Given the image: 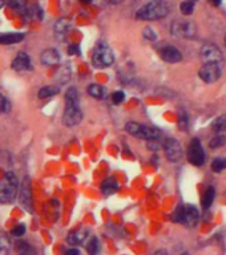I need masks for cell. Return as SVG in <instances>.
<instances>
[{"label": "cell", "mask_w": 226, "mask_h": 255, "mask_svg": "<svg viewBox=\"0 0 226 255\" xmlns=\"http://www.w3.org/2000/svg\"><path fill=\"white\" fill-rule=\"evenodd\" d=\"M8 247H9L8 238H7V237H5L3 233H0V255L7 254V251H8Z\"/></svg>", "instance_id": "f1b7e54d"}, {"label": "cell", "mask_w": 226, "mask_h": 255, "mask_svg": "<svg viewBox=\"0 0 226 255\" xmlns=\"http://www.w3.org/2000/svg\"><path fill=\"white\" fill-rule=\"evenodd\" d=\"M115 61V56H113V52L107 44H98L96 49L93 52V56H92V63L96 68L104 69L111 67L112 64Z\"/></svg>", "instance_id": "3957f363"}, {"label": "cell", "mask_w": 226, "mask_h": 255, "mask_svg": "<svg viewBox=\"0 0 226 255\" xmlns=\"http://www.w3.org/2000/svg\"><path fill=\"white\" fill-rule=\"evenodd\" d=\"M183 212H185V206L180 205L175 210V212L172 214V221L177 222V223H182L183 222Z\"/></svg>", "instance_id": "83f0119b"}, {"label": "cell", "mask_w": 226, "mask_h": 255, "mask_svg": "<svg viewBox=\"0 0 226 255\" xmlns=\"http://www.w3.org/2000/svg\"><path fill=\"white\" fill-rule=\"evenodd\" d=\"M111 98H112V102H113L115 105H119V104H121V102L124 101L125 93L124 92H121V90H119V92H115V93L112 94Z\"/></svg>", "instance_id": "1f68e13d"}, {"label": "cell", "mask_w": 226, "mask_h": 255, "mask_svg": "<svg viewBox=\"0 0 226 255\" xmlns=\"http://www.w3.org/2000/svg\"><path fill=\"white\" fill-rule=\"evenodd\" d=\"M19 191V179L13 173H5L0 179V202L12 204Z\"/></svg>", "instance_id": "7a4b0ae2"}, {"label": "cell", "mask_w": 226, "mask_h": 255, "mask_svg": "<svg viewBox=\"0 0 226 255\" xmlns=\"http://www.w3.org/2000/svg\"><path fill=\"white\" fill-rule=\"evenodd\" d=\"M226 169V158L225 157H217L212 162V170L216 173H220L222 170Z\"/></svg>", "instance_id": "d4e9b609"}, {"label": "cell", "mask_w": 226, "mask_h": 255, "mask_svg": "<svg viewBox=\"0 0 226 255\" xmlns=\"http://www.w3.org/2000/svg\"><path fill=\"white\" fill-rule=\"evenodd\" d=\"M3 5H4V0H0V8H1Z\"/></svg>", "instance_id": "60d3db41"}, {"label": "cell", "mask_w": 226, "mask_h": 255, "mask_svg": "<svg viewBox=\"0 0 226 255\" xmlns=\"http://www.w3.org/2000/svg\"><path fill=\"white\" fill-rule=\"evenodd\" d=\"M164 149H165V154L169 161L179 162L183 156L182 146L179 141L175 138H167L165 144H164Z\"/></svg>", "instance_id": "9c48e42d"}, {"label": "cell", "mask_w": 226, "mask_h": 255, "mask_svg": "<svg viewBox=\"0 0 226 255\" xmlns=\"http://www.w3.org/2000/svg\"><path fill=\"white\" fill-rule=\"evenodd\" d=\"M125 130L132 134L135 137H138V138H144V140H156L160 137V130L157 128L153 127H146V125H142V124L138 123H128L125 125Z\"/></svg>", "instance_id": "277c9868"}, {"label": "cell", "mask_w": 226, "mask_h": 255, "mask_svg": "<svg viewBox=\"0 0 226 255\" xmlns=\"http://www.w3.org/2000/svg\"><path fill=\"white\" fill-rule=\"evenodd\" d=\"M214 196H216V191H214V187H208L206 191H205L204 197H202V200H201V205H202V208L204 209H208L212 206L214 201Z\"/></svg>", "instance_id": "7402d4cb"}, {"label": "cell", "mask_w": 226, "mask_h": 255, "mask_svg": "<svg viewBox=\"0 0 226 255\" xmlns=\"http://www.w3.org/2000/svg\"><path fill=\"white\" fill-rule=\"evenodd\" d=\"M201 59L204 60V63H216L222 65V67H224V63H225L220 48L217 45H214V44H206V45L202 47Z\"/></svg>", "instance_id": "ba28073f"}, {"label": "cell", "mask_w": 226, "mask_h": 255, "mask_svg": "<svg viewBox=\"0 0 226 255\" xmlns=\"http://www.w3.org/2000/svg\"><path fill=\"white\" fill-rule=\"evenodd\" d=\"M108 3H111V4H117V3H121L123 0H107Z\"/></svg>", "instance_id": "f35d334b"}, {"label": "cell", "mask_w": 226, "mask_h": 255, "mask_svg": "<svg viewBox=\"0 0 226 255\" xmlns=\"http://www.w3.org/2000/svg\"><path fill=\"white\" fill-rule=\"evenodd\" d=\"M214 5H220L222 3V0H210Z\"/></svg>", "instance_id": "ab89813d"}, {"label": "cell", "mask_w": 226, "mask_h": 255, "mask_svg": "<svg viewBox=\"0 0 226 255\" xmlns=\"http://www.w3.org/2000/svg\"><path fill=\"white\" fill-rule=\"evenodd\" d=\"M196 24L192 23V21L179 20L172 24V34L175 36H179V38L192 39L196 36Z\"/></svg>", "instance_id": "8992f818"}, {"label": "cell", "mask_w": 226, "mask_h": 255, "mask_svg": "<svg viewBox=\"0 0 226 255\" xmlns=\"http://www.w3.org/2000/svg\"><path fill=\"white\" fill-rule=\"evenodd\" d=\"M59 86H56V85H47V86H44V88H42V89L39 90V98L53 97V96L59 93Z\"/></svg>", "instance_id": "44dd1931"}, {"label": "cell", "mask_w": 226, "mask_h": 255, "mask_svg": "<svg viewBox=\"0 0 226 255\" xmlns=\"http://www.w3.org/2000/svg\"><path fill=\"white\" fill-rule=\"evenodd\" d=\"M168 12H169V7L165 1L152 0L137 11L136 17L140 20H157L167 16Z\"/></svg>", "instance_id": "6da1fadb"}, {"label": "cell", "mask_w": 226, "mask_h": 255, "mask_svg": "<svg viewBox=\"0 0 226 255\" xmlns=\"http://www.w3.org/2000/svg\"><path fill=\"white\" fill-rule=\"evenodd\" d=\"M142 35H144V38L150 40V42H154V40L157 39V34H156V31H154L152 27H146V28H144Z\"/></svg>", "instance_id": "f546056e"}, {"label": "cell", "mask_w": 226, "mask_h": 255, "mask_svg": "<svg viewBox=\"0 0 226 255\" xmlns=\"http://www.w3.org/2000/svg\"><path fill=\"white\" fill-rule=\"evenodd\" d=\"M65 106H80V98L76 88H69L65 93Z\"/></svg>", "instance_id": "ffe728a7"}, {"label": "cell", "mask_w": 226, "mask_h": 255, "mask_svg": "<svg viewBox=\"0 0 226 255\" xmlns=\"http://www.w3.org/2000/svg\"><path fill=\"white\" fill-rule=\"evenodd\" d=\"M64 255H80V251L77 250L76 247H72V249H68L65 251Z\"/></svg>", "instance_id": "74e56055"}, {"label": "cell", "mask_w": 226, "mask_h": 255, "mask_svg": "<svg viewBox=\"0 0 226 255\" xmlns=\"http://www.w3.org/2000/svg\"><path fill=\"white\" fill-rule=\"evenodd\" d=\"M24 39V35L19 34V32H13V34H4L0 35V44L9 45V44H17Z\"/></svg>", "instance_id": "ac0fdd59"}, {"label": "cell", "mask_w": 226, "mask_h": 255, "mask_svg": "<svg viewBox=\"0 0 226 255\" xmlns=\"http://www.w3.org/2000/svg\"><path fill=\"white\" fill-rule=\"evenodd\" d=\"M40 60H42V63H43L44 65H47V67H53L56 64H59L60 55L56 49L49 48V49L43 51V53L40 56Z\"/></svg>", "instance_id": "2e32d148"}, {"label": "cell", "mask_w": 226, "mask_h": 255, "mask_svg": "<svg viewBox=\"0 0 226 255\" xmlns=\"http://www.w3.org/2000/svg\"><path fill=\"white\" fill-rule=\"evenodd\" d=\"M81 1H83V3H90L92 0H81Z\"/></svg>", "instance_id": "b9f144b4"}, {"label": "cell", "mask_w": 226, "mask_h": 255, "mask_svg": "<svg viewBox=\"0 0 226 255\" xmlns=\"http://www.w3.org/2000/svg\"><path fill=\"white\" fill-rule=\"evenodd\" d=\"M69 55H80V47L79 45H71L68 48Z\"/></svg>", "instance_id": "8d00e7d4"}, {"label": "cell", "mask_w": 226, "mask_h": 255, "mask_svg": "<svg viewBox=\"0 0 226 255\" xmlns=\"http://www.w3.org/2000/svg\"><path fill=\"white\" fill-rule=\"evenodd\" d=\"M9 108H11V105H9L8 100L0 93V113H7L9 111Z\"/></svg>", "instance_id": "4dcf8cb0"}, {"label": "cell", "mask_w": 226, "mask_h": 255, "mask_svg": "<svg viewBox=\"0 0 226 255\" xmlns=\"http://www.w3.org/2000/svg\"><path fill=\"white\" fill-rule=\"evenodd\" d=\"M100 250H101V247H100V241H98L96 237L90 238V241L87 242V251H88V254L90 255H98L100 254Z\"/></svg>", "instance_id": "603a6c76"}, {"label": "cell", "mask_w": 226, "mask_h": 255, "mask_svg": "<svg viewBox=\"0 0 226 255\" xmlns=\"http://www.w3.org/2000/svg\"><path fill=\"white\" fill-rule=\"evenodd\" d=\"M9 4L12 5L13 8L20 9L23 7V4H24V1H23V0H11V1H9Z\"/></svg>", "instance_id": "d590c367"}, {"label": "cell", "mask_w": 226, "mask_h": 255, "mask_svg": "<svg viewBox=\"0 0 226 255\" xmlns=\"http://www.w3.org/2000/svg\"><path fill=\"white\" fill-rule=\"evenodd\" d=\"M179 125L182 130H186V128H188V116L185 115L183 112H180Z\"/></svg>", "instance_id": "d6a6232c"}, {"label": "cell", "mask_w": 226, "mask_h": 255, "mask_svg": "<svg viewBox=\"0 0 226 255\" xmlns=\"http://www.w3.org/2000/svg\"><path fill=\"white\" fill-rule=\"evenodd\" d=\"M19 250H20L19 255H32V250L27 243H19Z\"/></svg>", "instance_id": "e575fe53"}, {"label": "cell", "mask_w": 226, "mask_h": 255, "mask_svg": "<svg viewBox=\"0 0 226 255\" xmlns=\"http://www.w3.org/2000/svg\"><path fill=\"white\" fill-rule=\"evenodd\" d=\"M180 11L183 13V15H192L193 11H194V1L193 0H185L180 4Z\"/></svg>", "instance_id": "484cf974"}, {"label": "cell", "mask_w": 226, "mask_h": 255, "mask_svg": "<svg viewBox=\"0 0 226 255\" xmlns=\"http://www.w3.org/2000/svg\"><path fill=\"white\" fill-rule=\"evenodd\" d=\"M81 120H83V113H81L80 106H65L63 123L67 127H75L77 124H80Z\"/></svg>", "instance_id": "30bf717a"}, {"label": "cell", "mask_w": 226, "mask_h": 255, "mask_svg": "<svg viewBox=\"0 0 226 255\" xmlns=\"http://www.w3.org/2000/svg\"><path fill=\"white\" fill-rule=\"evenodd\" d=\"M12 68L17 72H24V71H31L32 69V64H31L30 56L24 53V52H20L17 53V56L13 59L12 61Z\"/></svg>", "instance_id": "4fadbf2b"}, {"label": "cell", "mask_w": 226, "mask_h": 255, "mask_svg": "<svg viewBox=\"0 0 226 255\" xmlns=\"http://www.w3.org/2000/svg\"><path fill=\"white\" fill-rule=\"evenodd\" d=\"M20 204L28 212H32V194H31L30 179L26 178L23 182L22 191H20Z\"/></svg>", "instance_id": "5bb4252c"}, {"label": "cell", "mask_w": 226, "mask_h": 255, "mask_svg": "<svg viewBox=\"0 0 226 255\" xmlns=\"http://www.w3.org/2000/svg\"><path fill=\"white\" fill-rule=\"evenodd\" d=\"M225 45H226V36H225Z\"/></svg>", "instance_id": "7bdbcfd3"}, {"label": "cell", "mask_w": 226, "mask_h": 255, "mask_svg": "<svg viewBox=\"0 0 226 255\" xmlns=\"http://www.w3.org/2000/svg\"><path fill=\"white\" fill-rule=\"evenodd\" d=\"M181 255H188V254H186V253H185V254H181Z\"/></svg>", "instance_id": "ee69618b"}, {"label": "cell", "mask_w": 226, "mask_h": 255, "mask_svg": "<svg viewBox=\"0 0 226 255\" xmlns=\"http://www.w3.org/2000/svg\"><path fill=\"white\" fill-rule=\"evenodd\" d=\"M90 237L88 230L79 229L75 230L68 235V243L72 246H79V245H84L87 242V239Z\"/></svg>", "instance_id": "9a60e30c"}, {"label": "cell", "mask_w": 226, "mask_h": 255, "mask_svg": "<svg viewBox=\"0 0 226 255\" xmlns=\"http://www.w3.org/2000/svg\"><path fill=\"white\" fill-rule=\"evenodd\" d=\"M222 75V65L216 63H205L198 71V76L204 83L212 84L221 77Z\"/></svg>", "instance_id": "5b68a950"}, {"label": "cell", "mask_w": 226, "mask_h": 255, "mask_svg": "<svg viewBox=\"0 0 226 255\" xmlns=\"http://www.w3.org/2000/svg\"><path fill=\"white\" fill-rule=\"evenodd\" d=\"M212 127L216 132H226V115L217 117Z\"/></svg>", "instance_id": "cb8c5ba5"}, {"label": "cell", "mask_w": 226, "mask_h": 255, "mask_svg": "<svg viewBox=\"0 0 226 255\" xmlns=\"http://www.w3.org/2000/svg\"><path fill=\"white\" fill-rule=\"evenodd\" d=\"M117 189H119V185H117L115 178L109 177V178H105L102 181L101 191L105 196H111V194H113V193L117 191Z\"/></svg>", "instance_id": "d6986e66"}, {"label": "cell", "mask_w": 226, "mask_h": 255, "mask_svg": "<svg viewBox=\"0 0 226 255\" xmlns=\"http://www.w3.org/2000/svg\"><path fill=\"white\" fill-rule=\"evenodd\" d=\"M188 160L194 166L204 165L205 162V152L198 138H193L188 148Z\"/></svg>", "instance_id": "52a82bcc"}, {"label": "cell", "mask_w": 226, "mask_h": 255, "mask_svg": "<svg viewBox=\"0 0 226 255\" xmlns=\"http://www.w3.org/2000/svg\"><path fill=\"white\" fill-rule=\"evenodd\" d=\"M225 144H226V137L224 136V134H218V136L213 137V138L210 140L209 146L212 149H218V148H221V146H224Z\"/></svg>", "instance_id": "4316f807"}, {"label": "cell", "mask_w": 226, "mask_h": 255, "mask_svg": "<svg viewBox=\"0 0 226 255\" xmlns=\"http://www.w3.org/2000/svg\"><path fill=\"white\" fill-rule=\"evenodd\" d=\"M24 233H26V226L24 225H17L11 230V234H12L13 237H22Z\"/></svg>", "instance_id": "836d02e7"}, {"label": "cell", "mask_w": 226, "mask_h": 255, "mask_svg": "<svg viewBox=\"0 0 226 255\" xmlns=\"http://www.w3.org/2000/svg\"><path fill=\"white\" fill-rule=\"evenodd\" d=\"M88 93L93 98H96V100H105L108 97L107 89L102 85L90 84V88H88Z\"/></svg>", "instance_id": "e0dca14e"}, {"label": "cell", "mask_w": 226, "mask_h": 255, "mask_svg": "<svg viewBox=\"0 0 226 255\" xmlns=\"http://www.w3.org/2000/svg\"><path fill=\"white\" fill-rule=\"evenodd\" d=\"M160 56H161L164 61H167V63L171 64L180 63V61L182 60L181 52H180L176 47H173V45H167V47L162 48L161 51H160Z\"/></svg>", "instance_id": "8fae6325"}, {"label": "cell", "mask_w": 226, "mask_h": 255, "mask_svg": "<svg viewBox=\"0 0 226 255\" xmlns=\"http://www.w3.org/2000/svg\"><path fill=\"white\" fill-rule=\"evenodd\" d=\"M198 219H200V212H198L196 206L186 205L185 212H183V225L189 226V227H194L198 223Z\"/></svg>", "instance_id": "7c38bea8"}]
</instances>
